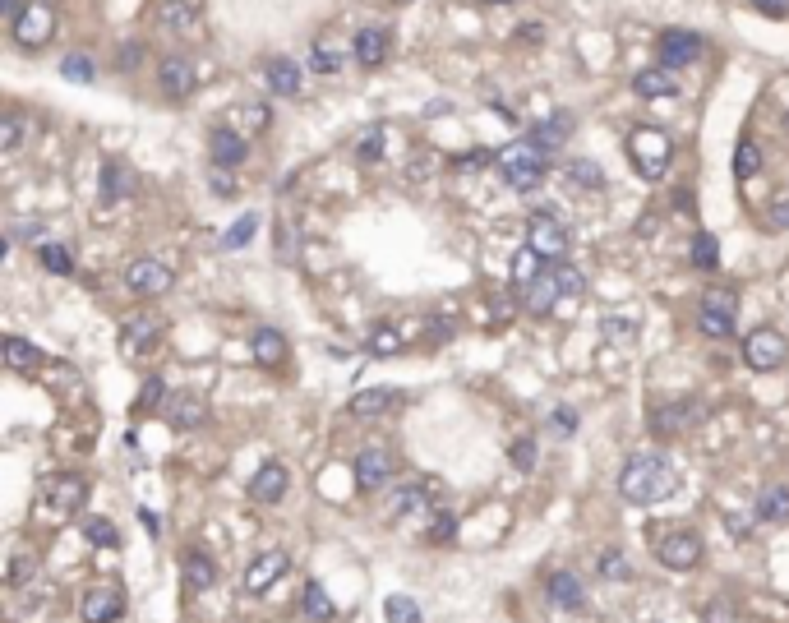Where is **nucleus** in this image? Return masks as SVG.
<instances>
[{"mask_svg":"<svg viewBox=\"0 0 789 623\" xmlns=\"http://www.w3.org/2000/svg\"><path fill=\"white\" fill-rule=\"evenodd\" d=\"M563 176L573 180L577 190H600L605 185V171L596 162H586V157H573V162H563Z\"/></svg>","mask_w":789,"mask_h":623,"instance_id":"7c9ffc66","label":"nucleus"},{"mask_svg":"<svg viewBox=\"0 0 789 623\" xmlns=\"http://www.w3.org/2000/svg\"><path fill=\"white\" fill-rule=\"evenodd\" d=\"M287 494V467L282 462H263L250 480V499L254 504H277Z\"/></svg>","mask_w":789,"mask_h":623,"instance_id":"f3484780","label":"nucleus"},{"mask_svg":"<svg viewBox=\"0 0 789 623\" xmlns=\"http://www.w3.org/2000/svg\"><path fill=\"white\" fill-rule=\"evenodd\" d=\"M785 356H789V342H785V333H776V328H757V333L743 337V360H748V370L771 374V370L785 365Z\"/></svg>","mask_w":789,"mask_h":623,"instance_id":"6e6552de","label":"nucleus"},{"mask_svg":"<svg viewBox=\"0 0 789 623\" xmlns=\"http://www.w3.org/2000/svg\"><path fill=\"white\" fill-rule=\"evenodd\" d=\"M84 536L93 540V545H107V550H116V545H120V531L111 527L107 517H84Z\"/></svg>","mask_w":789,"mask_h":623,"instance_id":"a19ab883","label":"nucleus"},{"mask_svg":"<svg viewBox=\"0 0 789 623\" xmlns=\"http://www.w3.org/2000/svg\"><path fill=\"white\" fill-rule=\"evenodd\" d=\"M282 573H287V550H263L259 559L245 568V591H250V596H259V591H268Z\"/></svg>","mask_w":789,"mask_h":623,"instance_id":"4468645a","label":"nucleus"},{"mask_svg":"<svg viewBox=\"0 0 789 623\" xmlns=\"http://www.w3.org/2000/svg\"><path fill=\"white\" fill-rule=\"evenodd\" d=\"M425 508V485L420 480H407V485H397L393 499H388V513L402 517V513H420Z\"/></svg>","mask_w":789,"mask_h":623,"instance_id":"c756f323","label":"nucleus"},{"mask_svg":"<svg viewBox=\"0 0 789 623\" xmlns=\"http://www.w3.org/2000/svg\"><path fill=\"white\" fill-rule=\"evenodd\" d=\"M508 457H513V467L531 471V467H536V444H531V439H517V444L508 448Z\"/></svg>","mask_w":789,"mask_h":623,"instance_id":"8fccbe9b","label":"nucleus"},{"mask_svg":"<svg viewBox=\"0 0 789 623\" xmlns=\"http://www.w3.org/2000/svg\"><path fill=\"white\" fill-rule=\"evenodd\" d=\"M490 5H508V0H490Z\"/></svg>","mask_w":789,"mask_h":623,"instance_id":"e2e57ef3","label":"nucleus"},{"mask_svg":"<svg viewBox=\"0 0 789 623\" xmlns=\"http://www.w3.org/2000/svg\"><path fill=\"white\" fill-rule=\"evenodd\" d=\"M10 33L19 47H47L51 33H56V10H51L47 0H28L24 14L10 24Z\"/></svg>","mask_w":789,"mask_h":623,"instance_id":"1a4fd4ad","label":"nucleus"},{"mask_svg":"<svg viewBox=\"0 0 789 623\" xmlns=\"http://www.w3.org/2000/svg\"><path fill=\"white\" fill-rule=\"evenodd\" d=\"M393 471H397V462H393L388 448H360V453H356V485L365 494L383 490V485L393 480Z\"/></svg>","mask_w":789,"mask_h":623,"instance_id":"9b49d317","label":"nucleus"},{"mask_svg":"<svg viewBox=\"0 0 789 623\" xmlns=\"http://www.w3.org/2000/svg\"><path fill=\"white\" fill-rule=\"evenodd\" d=\"M383 139H388L383 125H374L370 134H360V157H365V162H379V157H383Z\"/></svg>","mask_w":789,"mask_h":623,"instance_id":"09e8293b","label":"nucleus"},{"mask_svg":"<svg viewBox=\"0 0 789 623\" xmlns=\"http://www.w3.org/2000/svg\"><path fill=\"white\" fill-rule=\"evenodd\" d=\"M194 14H199V0H162V5H157V24L180 33V28L194 24Z\"/></svg>","mask_w":789,"mask_h":623,"instance_id":"c85d7f7f","label":"nucleus"},{"mask_svg":"<svg viewBox=\"0 0 789 623\" xmlns=\"http://www.w3.org/2000/svg\"><path fill=\"white\" fill-rule=\"evenodd\" d=\"M499 171H503V180H508V190L531 194L540 180H545V157H540L531 144L503 148V153H499Z\"/></svg>","mask_w":789,"mask_h":623,"instance_id":"423d86ee","label":"nucleus"},{"mask_svg":"<svg viewBox=\"0 0 789 623\" xmlns=\"http://www.w3.org/2000/svg\"><path fill=\"white\" fill-rule=\"evenodd\" d=\"M125 287H130L134 296H167V291L176 287V268H171L167 259H157V254L130 259V268H125Z\"/></svg>","mask_w":789,"mask_h":623,"instance_id":"0eeeda50","label":"nucleus"},{"mask_svg":"<svg viewBox=\"0 0 789 623\" xmlns=\"http://www.w3.org/2000/svg\"><path fill=\"white\" fill-rule=\"evenodd\" d=\"M568 134H573V116H568V111H559L554 120H545V125H536V130L526 134V144L545 157V153H554V148L568 144Z\"/></svg>","mask_w":789,"mask_h":623,"instance_id":"6ab92c4d","label":"nucleus"},{"mask_svg":"<svg viewBox=\"0 0 789 623\" xmlns=\"http://www.w3.org/2000/svg\"><path fill=\"white\" fill-rule=\"evenodd\" d=\"M125 614V591L120 587H93L79 605V619L84 623H116Z\"/></svg>","mask_w":789,"mask_h":623,"instance_id":"ddd939ff","label":"nucleus"},{"mask_svg":"<svg viewBox=\"0 0 789 623\" xmlns=\"http://www.w3.org/2000/svg\"><path fill=\"white\" fill-rule=\"evenodd\" d=\"M268 88H273L277 97H296L300 93V84H305V74H300V65L296 60H287V56H273L268 65Z\"/></svg>","mask_w":789,"mask_h":623,"instance_id":"4be33fe9","label":"nucleus"},{"mask_svg":"<svg viewBox=\"0 0 789 623\" xmlns=\"http://www.w3.org/2000/svg\"><path fill=\"white\" fill-rule=\"evenodd\" d=\"M167 420L176 425V430H194V425H204L208 420V411H204V402L199 397H167Z\"/></svg>","mask_w":789,"mask_h":623,"instance_id":"a878e982","label":"nucleus"},{"mask_svg":"<svg viewBox=\"0 0 789 623\" xmlns=\"http://www.w3.org/2000/svg\"><path fill=\"white\" fill-rule=\"evenodd\" d=\"M526 250H536L545 264L568 259V227L554 213H531L526 217Z\"/></svg>","mask_w":789,"mask_h":623,"instance_id":"7ed1b4c3","label":"nucleus"},{"mask_svg":"<svg viewBox=\"0 0 789 623\" xmlns=\"http://www.w3.org/2000/svg\"><path fill=\"white\" fill-rule=\"evenodd\" d=\"M674 490H679V476H674V467L656 453L633 457V462L619 471V494L628 504H642V508L665 504Z\"/></svg>","mask_w":789,"mask_h":623,"instance_id":"f257e3e1","label":"nucleus"},{"mask_svg":"<svg viewBox=\"0 0 789 623\" xmlns=\"http://www.w3.org/2000/svg\"><path fill=\"white\" fill-rule=\"evenodd\" d=\"M314 65H319V74L342 70V51L333 47V37H314Z\"/></svg>","mask_w":789,"mask_h":623,"instance_id":"37998d69","label":"nucleus"},{"mask_svg":"<svg viewBox=\"0 0 789 623\" xmlns=\"http://www.w3.org/2000/svg\"><path fill=\"white\" fill-rule=\"evenodd\" d=\"M157 333H162V324L157 319H130L125 324V333H120V351L130 360H144L148 351L157 347Z\"/></svg>","mask_w":789,"mask_h":623,"instance_id":"a211bd4d","label":"nucleus"},{"mask_svg":"<svg viewBox=\"0 0 789 623\" xmlns=\"http://www.w3.org/2000/svg\"><path fill=\"white\" fill-rule=\"evenodd\" d=\"M605 333H610L614 342H623V337H628V342H633L637 324H633V319H628V324H623V319H605Z\"/></svg>","mask_w":789,"mask_h":623,"instance_id":"4d7b16f0","label":"nucleus"},{"mask_svg":"<svg viewBox=\"0 0 789 623\" xmlns=\"http://www.w3.org/2000/svg\"><path fill=\"white\" fill-rule=\"evenodd\" d=\"M240 111H245V116H240V120H245L250 130H263V125H268V107H263V102H245V107H240Z\"/></svg>","mask_w":789,"mask_h":623,"instance_id":"603ef678","label":"nucleus"},{"mask_svg":"<svg viewBox=\"0 0 789 623\" xmlns=\"http://www.w3.org/2000/svg\"><path fill=\"white\" fill-rule=\"evenodd\" d=\"M162 397H167V388H162V379H148L144 388H139V407H157V402H162Z\"/></svg>","mask_w":789,"mask_h":623,"instance_id":"3c124183","label":"nucleus"},{"mask_svg":"<svg viewBox=\"0 0 789 623\" xmlns=\"http://www.w3.org/2000/svg\"><path fill=\"white\" fill-rule=\"evenodd\" d=\"M356 60L365 65V70L383 65V60H388V33H383V28H360L356 33Z\"/></svg>","mask_w":789,"mask_h":623,"instance_id":"393cba45","label":"nucleus"},{"mask_svg":"<svg viewBox=\"0 0 789 623\" xmlns=\"http://www.w3.org/2000/svg\"><path fill=\"white\" fill-rule=\"evenodd\" d=\"M88 504V480L84 476H47L42 480V508L51 522H65Z\"/></svg>","mask_w":789,"mask_h":623,"instance_id":"20e7f679","label":"nucleus"},{"mask_svg":"<svg viewBox=\"0 0 789 623\" xmlns=\"http://www.w3.org/2000/svg\"><path fill=\"white\" fill-rule=\"evenodd\" d=\"M60 74L70 79V84H93L97 79V65L88 56H65L60 60Z\"/></svg>","mask_w":789,"mask_h":623,"instance_id":"79ce46f5","label":"nucleus"},{"mask_svg":"<svg viewBox=\"0 0 789 623\" xmlns=\"http://www.w3.org/2000/svg\"><path fill=\"white\" fill-rule=\"evenodd\" d=\"M305 614H310V619H333L337 614L333 596H328L319 582H305Z\"/></svg>","mask_w":789,"mask_h":623,"instance_id":"4c0bfd02","label":"nucleus"},{"mask_svg":"<svg viewBox=\"0 0 789 623\" xmlns=\"http://www.w3.org/2000/svg\"><path fill=\"white\" fill-rule=\"evenodd\" d=\"M254 231H259V217L245 213V217H236V227H231L227 236H222V245H227V250H240V245H245V240H250Z\"/></svg>","mask_w":789,"mask_h":623,"instance_id":"a18cd8bd","label":"nucleus"},{"mask_svg":"<svg viewBox=\"0 0 789 623\" xmlns=\"http://www.w3.org/2000/svg\"><path fill=\"white\" fill-rule=\"evenodd\" d=\"M120 194H125V171H120L116 162H107V167H102V190H97V204L111 208V204H120Z\"/></svg>","mask_w":789,"mask_h":623,"instance_id":"c9c22d12","label":"nucleus"},{"mask_svg":"<svg viewBox=\"0 0 789 623\" xmlns=\"http://www.w3.org/2000/svg\"><path fill=\"white\" fill-rule=\"evenodd\" d=\"M660 56H665V70L693 65V60L702 56V37H697V33H683V28H674V33L660 37Z\"/></svg>","mask_w":789,"mask_h":623,"instance_id":"dca6fc26","label":"nucleus"},{"mask_svg":"<svg viewBox=\"0 0 789 623\" xmlns=\"http://www.w3.org/2000/svg\"><path fill=\"white\" fill-rule=\"evenodd\" d=\"M577 296H586V277L573 264H540V273L526 282V310L536 319H545L559 300H577Z\"/></svg>","mask_w":789,"mask_h":623,"instance_id":"f03ea898","label":"nucleus"},{"mask_svg":"<svg viewBox=\"0 0 789 623\" xmlns=\"http://www.w3.org/2000/svg\"><path fill=\"white\" fill-rule=\"evenodd\" d=\"M600 577H610V582H628V577H633V564H628L619 550H605V554H600Z\"/></svg>","mask_w":789,"mask_h":623,"instance_id":"c03bdc74","label":"nucleus"},{"mask_svg":"<svg viewBox=\"0 0 789 623\" xmlns=\"http://www.w3.org/2000/svg\"><path fill=\"white\" fill-rule=\"evenodd\" d=\"M753 5L766 14V19H785L789 14V0H753Z\"/></svg>","mask_w":789,"mask_h":623,"instance_id":"13d9d810","label":"nucleus"},{"mask_svg":"<svg viewBox=\"0 0 789 623\" xmlns=\"http://www.w3.org/2000/svg\"><path fill=\"white\" fill-rule=\"evenodd\" d=\"M628 153H633L637 171H642L646 180H656V176H665V167H670L674 144H670V134L665 130H633L628 134Z\"/></svg>","mask_w":789,"mask_h":623,"instance_id":"39448f33","label":"nucleus"},{"mask_svg":"<svg viewBox=\"0 0 789 623\" xmlns=\"http://www.w3.org/2000/svg\"><path fill=\"white\" fill-rule=\"evenodd\" d=\"M656 559L660 568H670V573H693L702 564V540L693 531H670V536L656 545Z\"/></svg>","mask_w":789,"mask_h":623,"instance_id":"9d476101","label":"nucleus"},{"mask_svg":"<svg viewBox=\"0 0 789 623\" xmlns=\"http://www.w3.org/2000/svg\"><path fill=\"white\" fill-rule=\"evenodd\" d=\"M254 347V360H259L263 370H282L287 365V337L277 333V328H259V333L250 337Z\"/></svg>","mask_w":789,"mask_h":623,"instance_id":"412c9836","label":"nucleus"},{"mask_svg":"<svg viewBox=\"0 0 789 623\" xmlns=\"http://www.w3.org/2000/svg\"><path fill=\"white\" fill-rule=\"evenodd\" d=\"M439 522L430 527V540H453L457 536V522H453V513H434Z\"/></svg>","mask_w":789,"mask_h":623,"instance_id":"5fc2aeb1","label":"nucleus"},{"mask_svg":"<svg viewBox=\"0 0 789 623\" xmlns=\"http://www.w3.org/2000/svg\"><path fill=\"white\" fill-rule=\"evenodd\" d=\"M157 84H162V93L167 97H190L194 93V70H190V60H180V56H171V60H162V74H157Z\"/></svg>","mask_w":789,"mask_h":623,"instance_id":"aec40b11","label":"nucleus"},{"mask_svg":"<svg viewBox=\"0 0 789 623\" xmlns=\"http://www.w3.org/2000/svg\"><path fill=\"white\" fill-rule=\"evenodd\" d=\"M37 259H42V268H47V273H56V277H70L74 273L70 250H65V245H56V240H42V245H37Z\"/></svg>","mask_w":789,"mask_h":623,"instance_id":"72a5a7b5","label":"nucleus"},{"mask_svg":"<svg viewBox=\"0 0 789 623\" xmlns=\"http://www.w3.org/2000/svg\"><path fill=\"white\" fill-rule=\"evenodd\" d=\"M383 614H388V623H420V605L411 596H388Z\"/></svg>","mask_w":789,"mask_h":623,"instance_id":"58836bf2","label":"nucleus"},{"mask_svg":"<svg viewBox=\"0 0 789 623\" xmlns=\"http://www.w3.org/2000/svg\"><path fill=\"white\" fill-rule=\"evenodd\" d=\"M180 573H185V587H190V591H213V582H217V568H213V559H208L204 550H185Z\"/></svg>","mask_w":789,"mask_h":623,"instance_id":"5701e85b","label":"nucleus"},{"mask_svg":"<svg viewBox=\"0 0 789 623\" xmlns=\"http://www.w3.org/2000/svg\"><path fill=\"white\" fill-rule=\"evenodd\" d=\"M397 5H407V0H397Z\"/></svg>","mask_w":789,"mask_h":623,"instance_id":"0e129e2a","label":"nucleus"},{"mask_svg":"<svg viewBox=\"0 0 789 623\" xmlns=\"http://www.w3.org/2000/svg\"><path fill=\"white\" fill-rule=\"evenodd\" d=\"M402 402H407V397L397 393V388H365V393L351 397V416L379 420V416H388V411H397Z\"/></svg>","mask_w":789,"mask_h":623,"instance_id":"2eb2a0df","label":"nucleus"},{"mask_svg":"<svg viewBox=\"0 0 789 623\" xmlns=\"http://www.w3.org/2000/svg\"><path fill=\"white\" fill-rule=\"evenodd\" d=\"M693 264L706 268V273H711V268H720V245H716V236H711V231H702V236L693 240Z\"/></svg>","mask_w":789,"mask_h":623,"instance_id":"ea45409f","label":"nucleus"},{"mask_svg":"<svg viewBox=\"0 0 789 623\" xmlns=\"http://www.w3.org/2000/svg\"><path fill=\"white\" fill-rule=\"evenodd\" d=\"M19 144H24V116H19V111H10V116H5V125H0V148H5V153H14Z\"/></svg>","mask_w":789,"mask_h":623,"instance_id":"49530a36","label":"nucleus"},{"mask_svg":"<svg viewBox=\"0 0 789 623\" xmlns=\"http://www.w3.org/2000/svg\"><path fill=\"white\" fill-rule=\"evenodd\" d=\"M457 162H462V167H485V162H490V153H467V157H457Z\"/></svg>","mask_w":789,"mask_h":623,"instance_id":"052dcab7","label":"nucleus"},{"mask_svg":"<svg viewBox=\"0 0 789 623\" xmlns=\"http://www.w3.org/2000/svg\"><path fill=\"white\" fill-rule=\"evenodd\" d=\"M697 328L706 337H734V296L730 291H711L697 310Z\"/></svg>","mask_w":789,"mask_h":623,"instance_id":"f8f14e48","label":"nucleus"},{"mask_svg":"<svg viewBox=\"0 0 789 623\" xmlns=\"http://www.w3.org/2000/svg\"><path fill=\"white\" fill-rule=\"evenodd\" d=\"M757 522H789V485H766L757 499Z\"/></svg>","mask_w":789,"mask_h":623,"instance_id":"cd10ccee","label":"nucleus"},{"mask_svg":"<svg viewBox=\"0 0 789 623\" xmlns=\"http://www.w3.org/2000/svg\"><path fill=\"white\" fill-rule=\"evenodd\" d=\"M757 171H762V148H757L753 139H743L739 153H734V176H739V180H753Z\"/></svg>","mask_w":789,"mask_h":623,"instance_id":"e433bc0d","label":"nucleus"},{"mask_svg":"<svg viewBox=\"0 0 789 623\" xmlns=\"http://www.w3.org/2000/svg\"><path fill=\"white\" fill-rule=\"evenodd\" d=\"M674 88H679V84H674L665 70H642L633 79V93L637 97H674Z\"/></svg>","mask_w":789,"mask_h":623,"instance_id":"2f4dec72","label":"nucleus"},{"mask_svg":"<svg viewBox=\"0 0 789 623\" xmlns=\"http://www.w3.org/2000/svg\"><path fill=\"white\" fill-rule=\"evenodd\" d=\"M208 144H213V162H217V167H240V162H245V153H250V148H245V139H240L236 130H213V139H208Z\"/></svg>","mask_w":789,"mask_h":623,"instance_id":"bb28decb","label":"nucleus"},{"mask_svg":"<svg viewBox=\"0 0 789 623\" xmlns=\"http://www.w3.org/2000/svg\"><path fill=\"white\" fill-rule=\"evenodd\" d=\"M365 347H370V356H397V351L407 347V337L397 333L393 324H379V328H370V342H365Z\"/></svg>","mask_w":789,"mask_h":623,"instance_id":"f704fd0d","label":"nucleus"},{"mask_svg":"<svg viewBox=\"0 0 789 623\" xmlns=\"http://www.w3.org/2000/svg\"><path fill=\"white\" fill-rule=\"evenodd\" d=\"M545 591H550V605H559V610H568V614H577L586 605L582 582H577L573 573H554L550 582H545Z\"/></svg>","mask_w":789,"mask_h":623,"instance_id":"b1692460","label":"nucleus"},{"mask_svg":"<svg viewBox=\"0 0 789 623\" xmlns=\"http://www.w3.org/2000/svg\"><path fill=\"white\" fill-rule=\"evenodd\" d=\"M139 522H144L148 536H157V513H148V508H139Z\"/></svg>","mask_w":789,"mask_h":623,"instance_id":"680f3d73","label":"nucleus"},{"mask_svg":"<svg viewBox=\"0 0 789 623\" xmlns=\"http://www.w3.org/2000/svg\"><path fill=\"white\" fill-rule=\"evenodd\" d=\"M766 227H776V231H789V194H780L776 204H771V222Z\"/></svg>","mask_w":789,"mask_h":623,"instance_id":"864d4df0","label":"nucleus"},{"mask_svg":"<svg viewBox=\"0 0 789 623\" xmlns=\"http://www.w3.org/2000/svg\"><path fill=\"white\" fill-rule=\"evenodd\" d=\"M693 416H697V407L693 402H683V407H674V411H660L651 425H656V430H679V425H688Z\"/></svg>","mask_w":789,"mask_h":623,"instance_id":"de8ad7c7","label":"nucleus"},{"mask_svg":"<svg viewBox=\"0 0 789 623\" xmlns=\"http://www.w3.org/2000/svg\"><path fill=\"white\" fill-rule=\"evenodd\" d=\"M5 360H10V370H37L42 365V351L24 337H5Z\"/></svg>","mask_w":789,"mask_h":623,"instance_id":"473e14b6","label":"nucleus"},{"mask_svg":"<svg viewBox=\"0 0 789 623\" xmlns=\"http://www.w3.org/2000/svg\"><path fill=\"white\" fill-rule=\"evenodd\" d=\"M213 194H217V199H231V194H236V180H231V171L213 167Z\"/></svg>","mask_w":789,"mask_h":623,"instance_id":"6e6d98bb","label":"nucleus"},{"mask_svg":"<svg viewBox=\"0 0 789 623\" xmlns=\"http://www.w3.org/2000/svg\"><path fill=\"white\" fill-rule=\"evenodd\" d=\"M550 430L573 434V430H577V416H573V411H554V416H550Z\"/></svg>","mask_w":789,"mask_h":623,"instance_id":"bf43d9fd","label":"nucleus"}]
</instances>
